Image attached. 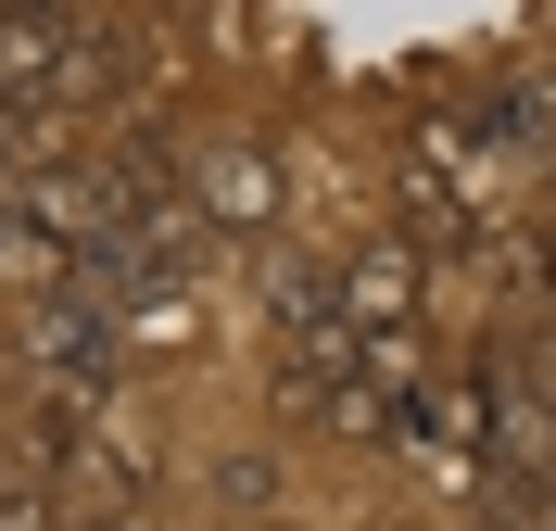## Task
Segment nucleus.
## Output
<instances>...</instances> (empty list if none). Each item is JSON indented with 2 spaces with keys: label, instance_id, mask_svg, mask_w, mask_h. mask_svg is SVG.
Masks as SVG:
<instances>
[{
  "label": "nucleus",
  "instance_id": "1",
  "mask_svg": "<svg viewBox=\"0 0 556 531\" xmlns=\"http://www.w3.org/2000/svg\"><path fill=\"white\" fill-rule=\"evenodd\" d=\"M114 342H127V317H114L102 291H38V317H26V367H38V392L64 405V418H89V392L114 380Z\"/></svg>",
  "mask_w": 556,
  "mask_h": 531
},
{
  "label": "nucleus",
  "instance_id": "2",
  "mask_svg": "<svg viewBox=\"0 0 556 531\" xmlns=\"http://www.w3.org/2000/svg\"><path fill=\"white\" fill-rule=\"evenodd\" d=\"M203 215L177 203V215H152V228H114V241H89V266H76V291H102L114 317H127V304H165L177 279H190V266H203Z\"/></svg>",
  "mask_w": 556,
  "mask_h": 531
},
{
  "label": "nucleus",
  "instance_id": "3",
  "mask_svg": "<svg viewBox=\"0 0 556 531\" xmlns=\"http://www.w3.org/2000/svg\"><path fill=\"white\" fill-rule=\"evenodd\" d=\"M228 215V228H253V215H278V152H215V190H203V228Z\"/></svg>",
  "mask_w": 556,
  "mask_h": 531
},
{
  "label": "nucleus",
  "instance_id": "4",
  "mask_svg": "<svg viewBox=\"0 0 556 531\" xmlns=\"http://www.w3.org/2000/svg\"><path fill=\"white\" fill-rule=\"evenodd\" d=\"M114 531H139V519H114Z\"/></svg>",
  "mask_w": 556,
  "mask_h": 531
}]
</instances>
